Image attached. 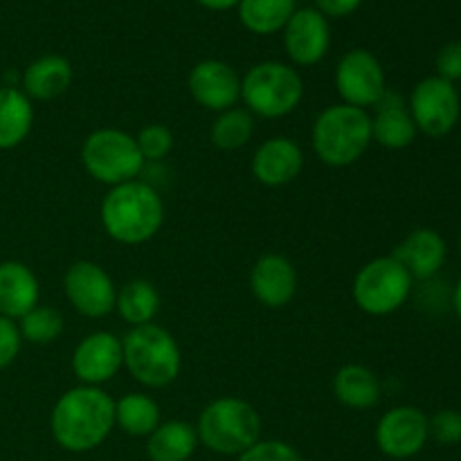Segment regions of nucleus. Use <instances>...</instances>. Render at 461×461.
I'll use <instances>...</instances> for the list:
<instances>
[{"label":"nucleus","instance_id":"obj_1","mask_svg":"<svg viewBox=\"0 0 461 461\" xmlns=\"http://www.w3.org/2000/svg\"><path fill=\"white\" fill-rule=\"evenodd\" d=\"M115 428V401L102 387L77 385L63 392L50 412L54 441L68 453H88Z\"/></svg>","mask_w":461,"mask_h":461},{"label":"nucleus","instance_id":"obj_2","mask_svg":"<svg viewBox=\"0 0 461 461\" xmlns=\"http://www.w3.org/2000/svg\"><path fill=\"white\" fill-rule=\"evenodd\" d=\"M165 223V203L158 189L144 180L111 187L102 201L104 232L122 246L151 241Z\"/></svg>","mask_w":461,"mask_h":461},{"label":"nucleus","instance_id":"obj_3","mask_svg":"<svg viewBox=\"0 0 461 461\" xmlns=\"http://www.w3.org/2000/svg\"><path fill=\"white\" fill-rule=\"evenodd\" d=\"M372 142V115L349 104L327 106L311 129L315 156L333 169L356 165Z\"/></svg>","mask_w":461,"mask_h":461},{"label":"nucleus","instance_id":"obj_4","mask_svg":"<svg viewBox=\"0 0 461 461\" xmlns=\"http://www.w3.org/2000/svg\"><path fill=\"white\" fill-rule=\"evenodd\" d=\"M198 444L223 457H239L261 441V417L239 396H221L203 408L196 423Z\"/></svg>","mask_w":461,"mask_h":461},{"label":"nucleus","instance_id":"obj_5","mask_svg":"<svg viewBox=\"0 0 461 461\" xmlns=\"http://www.w3.org/2000/svg\"><path fill=\"white\" fill-rule=\"evenodd\" d=\"M122 354L126 372L149 390L171 385L183 369L178 342L158 324L129 329V333L122 338Z\"/></svg>","mask_w":461,"mask_h":461},{"label":"nucleus","instance_id":"obj_6","mask_svg":"<svg viewBox=\"0 0 461 461\" xmlns=\"http://www.w3.org/2000/svg\"><path fill=\"white\" fill-rule=\"evenodd\" d=\"M304 97V81L293 66L261 61L241 77V102L252 115L279 120L295 111Z\"/></svg>","mask_w":461,"mask_h":461},{"label":"nucleus","instance_id":"obj_7","mask_svg":"<svg viewBox=\"0 0 461 461\" xmlns=\"http://www.w3.org/2000/svg\"><path fill=\"white\" fill-rule=\"evenodd\" d=\"M81 162L97 183L108 187L138 180L147 165L133 135L122 129L93 131L81 144Z\"/></svg>","mask_w":461,"mask_h":461},{"label":"nucleus","instance_id":"obj_8","mask_svg":"<svg viewBox=\"0 0 461 461\" xmlns=\"http://www.w3.org/2000/svg\"><path fill=\"white\" fill-rule=\"evenodd\" d=\"M414 279L392 255L367 261L356 273L351 295L363 313L383 318L392 315L410 300Z\"/></svg>","mask_w":461,"mask_h":461},{"label":"nucleus","instance_id":"obj_9","mask_svg":"<svg viewBox=\"0 0 461 461\" xmlns=\"http://www.w3.org/2000/svg\"><path fill=\"white\" fill-rule=\"evenodd\" d=\"M408 108L419 133L428 138H444L457 126L461 99L455 84L435 75L414 86Z\"/></svg>","mask_w":461,"mask_h":461},{"label":"nucleus","instance_id":"obj_10","mask_svg":"<svg viewBox=\"0 0 461 461\" xmlns=\"http://www.w3.org/2000/svg\"><path fill=\"white\" fill-rule=\"evenodd\" d=\"M336 90L342 97V104L363 111L376 106L387 93L385 70L376 54L365 48H354L342 54L336 68Z\"/></svg>","mask_w":461,"mask_h":461},{"label":"nucleus","instance_id":"obj_11","mask_svg":"<svg viewBox=\"0 0 461 461\" xmlns=\"http://www.w3.org/2000/svg\"><path fill=\"white\" fill-rule=\"evenodd\" d=\"M63 293H66L72 309L84 318L99 320L115 311V282L95 261H75L63 277Z\"/></svg>","mask_w":461,"mask_h":461},{"label":"nucleus","instance_id":"obj_12","mask_svg":"<svg viewBox=\"0 0 461 461\" xmlns=\"http://www.w3.org/2000/svg\"><path fill=\"white\" fill-rule=\"evenodd\" d=\"M376 446L390 459H410L426 448L430 439L428 417L414 405H396L378 419Z\"/></svg>","mask_w":461,"mask_h":461},{"label":"nucleus","instance_id":"obj_13","mask_svg":"<svg viewBox=\"0 0 461 461\" xmlns=\"http://www.w3.org/2000/svg\"><path fill=\"white\" fill-rule=\"evenodd\" d=\"M124 367L122 338L111 331H95L81 338L72 351V374L79 385L102 387Z\"/></svg>","mask_w":461,"mask_h":461},{"label":"nucleus","instance_id":"obj_14","mask_svg":"<svg viewBox=\"0 0 461 461\" xmlns=\"http://www.w3.org/2000/svg\"><path fill=\"white\" fill-rule=\"evenodd\" d=\"M189 95L198 106L212 113H223L241 99V77L230 63L205 59L196 63L187 77Z\"/></svg>","mask_w":461,"mask_h":461},{"label":"nucleus","instance_id":"obj_15","mask_svg":"<svg viewBox=\"0 0 461 461\" xmlns=\"http://www.w3.org/2000/svg\"><path fill=\"white\" fill-rule=\"evenodd\" d=\"M284 48L295 66L309 68L322 61L331 48V27L315 7L295 9L284 27Z\"/></svg>","mask_w":461,"mask_h":461},{"label":"nucleus","instance_id":"obj_16","mask_svg":"<svg viewBox=\"0 0 461 461\" xmlns=\"http://www.w3.org/2000/svg\"><path fill=\"white\" fill-rule=\"evenodd\" d=\"M304 169V151L293 138H270L252 153V176L266 187L291 185Z\"/></svg>","mask_w":461,"mask_h":461},{"label":"nucleus","instance_id":"obj_17","mask_svg":"<svg viewBox=\"0 0 461 461\" xmlns=\"http://www.w3.org/2000/svg\"><path fill=\"white\" fill-rule=\"evenodd\" d=\"M297 270L291 261L277 252L259 257L252 266L250 288L252 295L266 309H284L291 304L293 297L297 295Z\"/></svg>","mask_w":461,"mask_h":461},{"label":"nucleus","instance_id":"obj_18","mask_svg":"<svg viewBox=\"0 0 461 461\" xmlns=\"http://www.w3.org/2000/svg\"><path fill=\"white\" fill-rule=\"evenodd\" d=\"M392 257L408 270L410 277L426 282L444 268L448 246L437 230L417 228L396 246Z\"/></svg>","mask_w":461,"mask_h":461},{"label":"nucleus","instance_id":"obj_19","mask_svg":"<svg viewBox=\"0 0 461 461\" xmlns=\"http://www.w3.org/2000/svg\"><path fill=\"white\" fill-rule=\"evenodd\" d=\"M417 124L410 115L408 102L394 90H387L374 106L372 140L387 151L408 149L417 140Z\"/></svg>","mask_w":461,"mask_h":461},{"label":"nucleus","instance_id":"obj_20","mask_svg":"<svg viewBox=\"0 0 461 461\" xmlns=\"http://www.w3.org/2000/svg\"><path fill=\"white\" fill-rule=\"evenodd\" d=\"M41 284L34 270L23 261H3L0 264V315L9 320H21L39 306Z\"/></svg>","mask_w":461,"mask_h":461},{"label":"nucleus","instance_id":"obj_21","mask_svg":"<svg viewBox=\"0 0 461 461\" xmlns=\"http://www.w3.org/2000/svg\"><path fill=\"white\" fill-rule=\"evenodd\" d=\"M72 66L61 54H43L23 70L21 90L36 102L57 99L70 88Z\"/></svg>","mask_w":461,"mask_h":461},{"label":"nucleus","instance_id":"obj_22","mask_svg":"<svg viewBox=\"0 0 461 461\" xmlns=\"http://www.w3.org/2000/svg\"><path fill=\"white\" fill-rule=\"evenodd\" d=\"M34 124L32 99L16 86L0 88V151L16 149L27 140Z\"/></svg>","mask_w":461,"mask_h":461},{"label":"nucleus","instance_id":"obj_23","mask_svg":"<svg viewBox=\"0 0 461 461\" xmlns=\"http://www.w3.org/2000/svg\"><path fill=\"white\" fill-rule=\"evenodd\" d=\"M333 396L349 410H372L381 401V381L365 365H345L333 376Z\"/></svg>","mask_w":461,"mask_h":461},{"label":"nucleus","instance_id":"obj_24","mask_svg":"<svg viewBox=\"0 0 461 461\" xmlns=\"http://www.w3.org/2000/svg\"><path fill=\"white\" fill-rule=\"evenodd\" d=\"M198 448L196 426L187 421H162L147 437V457L151 461H189Z\"/></svg>","mask_w":461,"mask_h":461},{"label":"nucleus","instance_id":"obj_25","mask_svg":"<svg viewBox=\"0 0 461 461\" xmlns=\"http://www.w3.org/2000/svg\"><path fill=\"white\" fill-rule=\"evenodd\" d=\"M162 423L160 405L156 399L140 392H129L115 401V426L135 439H147Z\"/></svg>","mask_w":461,"mask_h":461},{"label":"nucleus","instance_id":"obj_26","mask_svg":"<svg viewBox=\"0 0 461 461\" xmlns=\"http://www.w3.org/2000/svg\"><path fill=\"white\" fill-rule=\"evenodd\" d=\"M115 311L131 329L153 324L160 311V295L149 279H131L117 291Z\"/></svg>","mask_w":461,"mask_h":461},{"label":"nucleus","instance_id":"obj_27","mask_svg":"<svg viewBox=\"0 0 461 461\" xmlns=\"http://www.w3.org/2000/svg\"><path fill=\"white\" fill-rule=\"evenodd\" d=\"M239 21L257 36L277 34L295 14V0H241L237 5Z\"/></svg>","mask_w":461,"mask_h":461},{"label":"nucleus","instance_id":"obj_28","mask_svg":"<svg viewBox=\"0 0 461 461\" xmlns=\"http://www.w3.org/2000/svg\"><path fill=\"white\" fill-rule=\"evenodd\" d=\"M252 133H255V115L246 108L234 106L216 115V120L212 122L210 140L221 151H239L250 142Z\"/></svg>","mask_w":461,"mask_h":461},{"label":"nucleus","instance_id":"obj_29","mask_svg":"<svg viewBox=\"0 0 461 461\" xmlns=\"http://www.w3.org/2000/svg\"><path fill=\"white\" fill-rule=\"evenodd\" d=\"M66 320L54 306H34L27 315L18 320V331L23 340L32 345H52L61 338Z\"/></svg>","mask_w":461,"mask_h":461},{"label":"nucleus","instance_id":"obj_30","mask_svg":"<svg viewBox=\"0 0 461 461\" xmlns=\"http://www.w3.org/2000/svg\"><path fill=\"white\" fill-rule=\"evenodd\" d=\"M135 142H138L144 162H160L174 149V133L165 124H147L135 135Z\"/></svg>","mask_w":461,"mask_h":461},{"label":"nucleus","instance_id":"obj_31","mask_svg":"<svg viewBox=\"0 0 461 461\" xmlns=\"http://www.w3.org/2000/svg\"><path fill=\"white\" fill-rule=\"evenodd\" d=\"M430 437L441 446L461 444V412L459 410H439L435 417L428 419Z\"/></svg>","mask_w":461,"mask_h":461},{"label":"nucleus","instance_id":"obj_32","mask_svg":"<svg viewBox=\"0 0 461 461\" xmlns=\"http://www.w3.org/2000/svg\"><path fill=\"white\" fill-rule=\"evenodd\" d=\"M237 461H304L291 444L279 439H261L252 448L239 455Z\"/></svg>","mask_w":461,"mask_h":461},{"label":"nucleus","instance_id":"obj_33","mask_svg":"<svg viewBox=\"0 0 461 461\" xmlns=\"http://www.w3.org/2000/svg\"><path fill=\"white\" fill-rule=\"evenodd\" d=\"M23 347V336L18 331V322L0 315V372L7 369L18 358Z\"/></svg>","mask_w":461,"mask_h":461},{"label":"nucleus","instance_id":"obj_34","mask_svg":"<svg viewBox=\"0 0 461 461\" xmlns=\"http://www.w3.org/2000/svg\"><path fill=\"white\" fill-rule=\"evenodd\" d=\"M437 77L441 79L455 81L461 79V41H453V43H446L444 48L437 52Z\"/></svg>","mask_w":461,"mask_h":461},{"label":"nucleus","instance_id":"obj_35","mask_svg":"<svg viewBox=\"0 0 461 461\" xmlns=\"http://www.w3.org/2000/svg\"><path fill=\"white\" fill-rule=\"evenodd\" d=\"M363 5V0H315V9L324 16L333 18H345L354 14L356 9Z\"/></svg>","mask_w":461,"mask_h":461},{"label":"nucleus","instance_id":"obj_36","mask_svg":"<svg viewBox=\"0 0 461 461\" xmlns=\"http://www.w3.org/2000/svg\"><path fill=\"white\" fill-rule=\"evenodd\" d=\"M201 7L205 9H212V12H228V9L237 7L241 0H196Z\"/></svg>","mask_w":461,"mask_h":461},{"label":"nucleus","instance_id":"obj_37","mask_svg":"<svg viewBox=\"0 0 461 461\" xmlns=\"http://www.w3.org/2000/svg\"><path fill=\"white\" fill-rule=\"evenodd\" d=\"M453 309H455V313H457V318L461 320V279L453 291Z\"/></svg>","mask_w":461,"mask_h":461},{"label":"nucleus","instance_id":"obj_38","mask_svg":"<svg viewBox=\"0 0 461 461\" xmlns=\"http://www.w3.org/2000/svg\"><path fill=\"white\" fill-rule=\"evenodd\" d=\"M459 252H461V232H459Z\"/></svg>","mask_w":461,"mask_h":461}]
</instances>
